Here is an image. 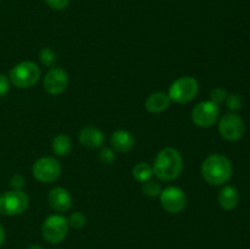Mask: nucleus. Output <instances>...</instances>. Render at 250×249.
Returning a JSON list of instances; mask_svg holds the SVG:
<instances>
[{
    "label": "nucleus",
    "mask_w": 250,
    "mask_h": 249,
    "mask_svg": "<svg viewBox=\"0 0 250 249\" xmlns=\"http://www.w3.org/2000/svg\"><path fill=\"white\" fill-rule=\"evenodd\" d=\"M153 172L159 180L171 182L177 180L183 171L182 154L172 146H165L154 159Z\"/></svg>",
    "instance_id": "1"
},
{
    "label": "nucleus",
    "mask_w": 250,
    "mask_h": 249,
    "mask_svg": "<svg viewBox=\"0 0 250 249\" xmlns=\"http://www.w3.org/2000/svg\"><path fill=\"white\" fill-rule=\"evenodd\" d=\"M233 173L231 160L222 154H211L202 164V176L209 185L222 186L229 182Z\"/></svg>",
    "instance_id": "2"
},
{
    "label": "nucleus",
    "mask_w": 250,
    "mask_h": 249,
    "mask_svg": "<svg viewBox=\"0 0 250 249\" xmlns=\"http://www.w3.org/2000/svg\"><path fill=\"white\" fill-rule=\"evenodd\" d=\"M41 78V68L34 61L24 60L16 63L10 70L9 80L15 87L27 89L37 84Z\"/></svg>",
    "instance_id": "3"
},
{
    "label": "nucleus",
    "mask_w": 250,
    "mask_h": 249,
    "mask_svg": "<svg viewBox=\"0 0 250 249\" xmlns=\"http://www.w3.org/2000/svg\"><path fill=\"white\" fill-rule=\"evenodd\" d=\"M199 93V83L192 76H182L171 83L168 98L176 104H188L195 99Z\"/></svg>",
    "instance_id": "4"
},
{
    "label": "nucleus",
    "mask_w": 250,
    "mask_h": 249,
    "mask_svg": "<svg viewBox=\"0 0 250 249\" xmlns=\"http://www.w3.org/2000/svg\"><path fill=\"white\" fill-rule=\"evenodd\" d=\"M28 194L22 189H11L0 193V215L19 216L28 209Z\"/></svg>",
    "instance_id": "5"
},
{
    "label": "nucleus",
    "mask_w": 250,
    "mask_h": 249,
    "mask_svg": "<svg viewBox=\"0 0 250 249\" xmlns=\"http://www.w3.org/2000/svg\"><path fill=\"white\" fill-rule=\"evenodd\" d=\"M68 222L63 215L53 214L45 217L42 225V236L44 241L50 244H59L68 233Z\"/></svg>",
    "instance_id": "6"
},
{
    "label": "nucleus",
    "mask_w": 250,
    "mask_h": 249,
    "mask_svg": "<svg viewBox=\"0 0 250 249\" xmlns=\"http://www.w3.org/2000/svg\"><path fill=\"white\" fill-rule=\"evenodd\" d=\"M193 124L200 128H209L214 126L220 117V106L211 100H203L198 103L192 110Z\"/></svg>",
    "instance_id": "7"
},
{
    "label": "nucleus",
    "mask_w": 250,
    "mask_h": 249,
    "mask_svg": "<svg viewBox=\"0 0 250 249\" xmlns=\"http://www.w3.org/2000/svg\"><path fill=\"white\" fill-rule=\"evenodd\" d=\"M60 163L53 156H44L38 159L32 166V175L42 183L55 182L61 175Z\"/></svg>",
    "instance_id": "8"
},
{
    "label": "nucleus",
    "mask_w": 250,
    "mask_h": 249,
    "mask_svg": "<svg viewBox=\"0 0 250 249\" xmlns=\"http://www.w3.org/2000/svg\"><path fill=\"white\" fill-rule=\"evenodd\" d=\"M159 200L163 209L168 214H180L187 205V195L185 190L176 186L164 188L159 195Z\"/></svg>",
    "instance_id": "9"
},
{
    "label": "nucleus",
    "mask_w": 250,
    "mask_h": 249,
    "mask_svg": "<svg viewBox=\"0 0 250 249\" xmlns=\"http://www.w3.org/2000/svg\"><path fill=\"white\" fill-rule=\"evenodd\" d=\"M246 124L243 119L234 112L224 115L219 121V133L229 142H236L243 137Z\"/></svg>",
    "instance_id": "10"
},
{
    "label": "nucleus",
    "mask_w": 250,
    "mask_h": 249,
    "mask_svg": "<svg viewBox=\"0 0 250 249\" xmlns=\"http://www.w3.org/2000/svg\"><path fill=\"white\" fill-rule=\"evenodd\" d=\"M68 85V73L63 68L54 66L48 70L43 78V88L48 94H62Z\"/></svg>",
    "instance_id": "11"
},
{
    "label": "nucleus",
    "mask_w": 250,
    "mask_h": 249,
    "mask_svg": "<svg viewBox=\"0 0 250 249\" xmlns=\"http://www.w3.org/2000/svg\"><path fill=\"white\" fill-rule=\"evenodd\" d=\"M48 202L54 211L62 214L72 208V195L66 188L54 187L48 194Z\"/></svg>",
    "instance_id": "12"
},
{
    "label": "nucleus",
    "mask_w": 250,
    "mask_h": 249,
    "mask_svg": "<svg viewBox=\"0 0 250 249\" xmlns=\"http://www.w3.org/2000/svg\"><path fill=\"white\" fill-rule=\"evenodd\" d=\"M78 141L85 148L98 149L104 145L105 136L97 127L85 126L78 133Z\"/></svg>",
    "instance_id": "13"
},
{
    "label": "nucleus",
    "mask_w": 250,
    "mask_h": 249,
    "mask_svg": "<svg viewBox=\"0 0 250 249\" xmlns=\"http://www.w3.org/2000/svg\"><path fill=\"white\" fill-rule=\"evenodd\" d=\"M110 144L111 148L117 153L126 154L129 153L132 149L134 148V141L133 134L127 129H117V131L112 132L111 137H110Z\"/></svg>",
    "instance_id": "14"
},
{
    "label": "nucleus",
    "mask_w": 250,
    "mask_h": 249,
    "mask_svg": "<svg viewBox=\"0 0 250 249\" xmlns=\"http://www.w3.org/2000/svg\"><path fill=\"white\" fill-rule=\"evenodd\" d=\"M171 99L168 98L167 93L165 92H154L146 99L144 106L151 114H161L168 109L171 104Z\"/></svg>",
    "instance_id": "15"
},
{
    "label": "nucleus",
    "mask_w": 250,
    "mask_h": 249,
    "mask_svg": "<svg viewBox=\"0 0 250 249\" xmlns=\"http://www.w3.org/2000/svg\"><path fill=\"white\" fill-rule=\"evenodd\" d=\"M220 207L225 210H233L239 204V193L232 186H225L217 197Z\"/></svg>",
    "instance_id": "16"
},
{
    "label": "nucleus",
    "mask_w": 250,
    "mask_h": 249,
    "mask_svg": "<svg viewBox=\"0 0 250 249\" xmlns=\"http://www.w3.org/2000/svg\"><path fill=\"white\" fill-rule=\"evenodd\" d=\"M72 149L71 138L65 133H60L54 137L51 142V150L56 156H66Z\"/></svg>",
    "instance_id": "17"
},
{
    "label": "nucleus",
    "mask_w": 250,
    "mask_h": 249,
    "mask_svg": "<svg viewBox=\"0 0 250 249\" xmlns=\"http://www.w3.org/2000/svg\"><path fill=\"white\" fill-rule=\"evenodd\" d=\"M132 175H133V178L137 182H146V181L150 180L154 175L153 166L148 163H138L137 165H134L133 168H132Z\"/></svg>",
    "instance_id": "18"
},
{
    "label": "nucleus",
    "mask_w": 250,
    "mask_h": 249,
    "mask_svg": "<svg viewBox=\"0 0 250 249\" xmlns=\"http://www.w3.org/2000/svg\"><path fill=\"white\" fill-rule=\"evenodd\" d=\"M39 61H41L42 65L45 66V67H54V66L56 65V62H58V55H56L54 49L45 46V48L42 49L41 53H39Z\"/></svg>",
    "instance_id": "19"
},
{
    "label": "nucleus",
    "mask_w": 250,
    "mask_h": 249,
    "mask_svg": "<svg viewBox=\"0 0 250 249\" xmlns=\"http://www.w3.org/2000/svg\"><path fill=\"white\" fill-rule=\"evenodd\" d=\"M161 190H163V187H161L159 181H154L150 178L146 182L142 183V192L149 198H159Z\"/></svg>",
    "instance_id": "20"
},
{
    "label": "nucleus",
    "mask_w": 250,
    "mask_h": 249,
    "mask_svg": "<svg viewBox=\"0 0 250 249\" xmlns=\"http://www.w3.org/2000/svg\"><path fill=\"white\" fill-rule=\"evenodd\" d=\"M67 222L68 226H70L71 228L81 229L85 226V224H87V217H85V215L83 214V212L75 211L68 216Z\"/></svg>",
    "instance_id": "21"
},
{
    "label": "nucleus",
    "mask_w": 250,
    "mask_h": 249,
    "mask_svg": "<svg viewBox=\"0 0 250 249\" xmlns=\"http://www.w3.org/2000/svg\"><path fill=\"white\" fill-rule=\"evenodd\" d=\"M116 159V155H115V150L112 148H109V146H102L99 151V160L102 161L103 164H106V165H111L112 163Z\"/></svg>",
    "instance_id": "22"
},
{
    "label": "nucleus",
    "mask_w": 250,
    "mask_h": 249,
    "mask_svg": "<svg viewBox=\"0 0 250 249\" xmlns=\"http://www.w3.org/2000/svg\"><path fill=\"white\" fill-rule=\"evenodd\" d=\"M225 102H226L227 107H229V110H232V111H238V110H241L242 106H243V100H242L241 95L238 94L227 95Z\"/></svg>",
    "instance_id": "23"
},
{
    "label": "nucleus",
    "mask_w": 250,
    "mask_h": 249,
    "mask_svg": "<svg viewBox=\"0 0 250 249\" xmlns=\"http://www.w3.org/2000/svg\"><path fill=\"white\" fill-rule=\"evenodd\" d=\"M227 95L229 94H227V92L225 89H222V88H215L210 93V100L212 103H215V104L220 105L226 100Z\"/></svg>",
    "instance_id": "24"
},
{
    "label": "nucleus",
    "mask_w": 250,
    "mask_h": 249,
    "mask_svg": "<svg viewBox=\"0 0 250 249\" xmlns=\"http://www.w3.org/2000/svg\"><path fill=\"white\" fill-rule=\"evenodd\" d=\"M24 177L21 173H15L11 178H10V186H11L12 189H22L24 187Z\"/></svg>",
    "instance_id": "25"
},
{
    "label": "nucleus",
    "mask_w": 250,
    "mask_h": 249,
    "mask_svg": "<svg viewBox=\"0 0 250 249\" xmlns=\"http://www.w3.org/2000/svg\"><path fill=\"white\" fill-rule=\"evenodd\" d=\"M44 2L53 10H63L68 6L70 0H44Z\"/></svg>",
    "instance_id": "26"
},
{
    "label": "nucleus",
    "mask_w": 250,
    "mask_h": 249,
    "mask_svg": "<svg viewBox=\"0 0 250 249\" xmlns=\"http://www.w3.org/2000/svg\"><path fill=\"white\" fill-rule=\"evenodd\" d=\"M10 89V80L5 75L0 73V98L5 97L9 93Z\"/></svg>",
    "instance_id": "27"
},
{
    "label": "nucleus",
    "mask_w": 250,
    "mask_h": 249,
    "mask_svg": "<svg viewBox=\"0 0 250 249\" xmlns=\"http://www.w3.org/2000/svg\"><path fill=\"white\" fill-rule=\"evenodd\" d=\"M5 236H6V234H5L4 227H2V225H0V247H1L2 244H4Z\"/></svg>",
    "instance_id": "28"
},
{
    "label": "nucleus",
    "mask_w": 250,
    "mask_h": 249,
    "mask_svg": "<svg viewBox=\"0 0 250 249\" xmlns=\"http://www.w3.org/2000/svg\"><path fill=\"white\" fill-rule=\"evenodd\" d=\"M27 249H44V247H42L41 244H31Z\"/></svg>",
    "instance_id": "29"
},
{
    "label": "nucleus",
    "mask_w": 250,
    "mask_h": 249,
    "mask_svg": "<svg viewBox=\"0 0 250 249\" xmlns=\"http://www.w3.org/2000/svg\"><path fill=\"white\" fill-rule=\"evenodd\" d=\"M56 249H59V248H56Z\"/></svg>",
    "instance_id": "30"
}]
</instances>
